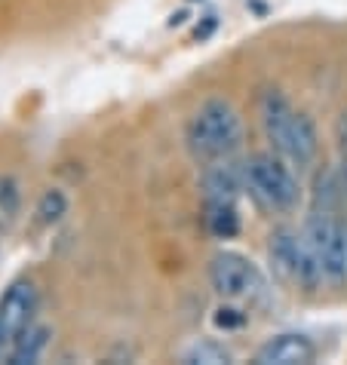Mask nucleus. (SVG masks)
<instances>
[{
  "mask_svg": "<svg viewBox=\"0 0 347 365\" xmlns=\"http://www.w3.org/2000/svg\"><path fill=\"white\" fill-rule=\"evenodd\" d=\"M313 359H316V344L308 334H298V331L273 334L255 353V362L258 365H308Z\"/></svg>",
  "mask_w": 347,
  "mask_h": 365,
  "instance_id": "5",
  "label": "nucleus"
},
{
  "mask_svg": "<svg viewBox=\"0 0 347 365\" xmlns=\"http://www.w3.org/2000/svg\"><path fill=\"white\" fill-rule=\"evenodd\" d=\"M203 190L206 197H231L237 200L240 190H246V178H243V166L231 160H218V163H206L203 172Z\"/></svg>",
  "mask_w": 347,
  "mask_h": 365,
  "instance_id": "9",
  "label": "nucleus"
},
{
  "mask_svg": "<svg viewBox=\"0 0 347 365\" xmlns=\"http://www.w3.org/2000/svg\"><path fill=\"white\" fill-rule=\"evenodd\" d=\"M203 227L209 230V237L216 240H233L240 237V209L237 200L231 197H206L203 200Z\"/></svg>",
  "mask_w": 347,
  "mask_h": 365,
  "instance_id": "8",
  "label": "nucleus"
},
{
  "mask_svg": "<svg viewBox=\"0 0 347 365\" xmlns=\"http://www.w3.org/2000/svg\"><path fill=\"white\" fill-rule=\"evenodd\" d=\"M246 138V126L237 105L224 96L203 98L197 110L188 117L185 126V145L197 163H218V160H231L243 148Z\"/></svg>",
  "mask_w": 347,
  "mask_h": 365,
  "instance_id": "1",
  "label": "nucleus"
},
{
  "mask_svg": "<svg viewBox=\"0 0 347 365\" xmlns=\"http://www.w3.org/2000/svg\"><path fill=\"white\" fill-rule=\"evenodd\" d=\"M71 209V200L62 187H46L44 194L37 197V206H34V221L40 227H56L59 221L68 215Z\"/></svg>",
  "mask_w": 347,
  "mask_h": 365,
  "instance_id": "11",
  "label": "nucleus"
},
{
  "mask_svg": "<svg viewBox=\"0 0 347 365\" xmlns=\"http://www.w3.org/2000/svg\"><path fill=\"white\" fill-rule=\"evenodd\" d=\"M246 190L261 209L289 215L301 206V185L292 172V163L277 150H258L243 163Z\"/></svg>",
  "mask_w": 347,
  "mask_h": 365,
  "instance_id": "2",
  "label": "nucleus"
},
{
  "mask_svg": "<svg viewBox=\"0 0 347 365\" xmlns=\"http://www.w3.org/2000/svg\"><path fill=\"white\" fill-rule=\"evenodd\" d=\"M22 209V185L16 175H0V221H13Z\"/></svg>",
  "mask_w": 347,
  "mask_h": 365,
  "instance_id": "13",
  "label": "nucleus"
},
{
  "mask_svg": "<svg viewBox=\"0 0 347 365\" xmlns=\"http://www.w3.org/2000/svg\"><path fill=\"white\" fill-rule=\"evenodd\" d=\"M277 154L286 157L292 166H298V169L313 166L316 154H320V133H316V123L304 114V110H295V117L289 123V133H286Z\"/></svg>",
  "mask_w": 347,
  "mask_h": 365,
  "instance_id": "6",
  "label": "nucleus"
},
{
  "mask_svg": "<svg viewBox=\"0 0 347 365\" xmlns=\"http://www.w3.org/2000/svg\"><path fill=\"white\" fill-rule=\"evenodd\" d=\"M216 326H218L221 331L243 329V326H246V313L237 310V307H218V310H216Z\"/></svg>",
  "mask_w": 347,
  "mask_h": 365,
  "instance_id": "14",
  "label": "nucleus"
},
{
  "mask_svg": "<svg viewBox=\"0 0 347 365\" xmlns=\"http://www.w3.org/2000/svg\"><path fill=\"white\" fill-rule=\"evenodd\" d=\"M40 307V289L34 279L19 277L6 286L4 298H0V347L9 353L13 341L37 319Z\"/></svg>",
  "mask_w": 347,
  "mask_h": 365,
  "instance_id": "4",
  "label": "nucleus"
},
{
  "mask_svg": "<svg viewBox=\"0 0 347 365\" xmlns=\"http://www.w3.org/2000/svg\"><path fill=\"white\" fill-rule=\"evenodd\" d=\"M344 157H347V154H344Z\"/></svg>",
  "mask_w": 347,
  "mask_h": 365,
  "instance_id": "15",
  "label": "nucleus"
},
{
  "mask_svg": "<svg viewBox=\"0 0 347 365\" xmlns=\"http://www.w3.org/2000/svg\"><path fill=\"white\" fill-rule=\"evenodd\" d=\"M231 359H233L231 350L218 341H197V344H191L185 350V356H181V362H188V365H224Z\"/></svg>",
  "mask_w": 347,
  "mask_h": 365,
  "instance_id": "12",
  "label": "nucleus"
},
{
  "mask_svg": "<svg viewBox=\"0 0 347 365\" xmlns=\"http://www.w3.org/2000/svg\"><path fill=\"white\" fill-rule=\"evenodd\" d=\"M301 249H304V233L292 230V227H277L268 240V261L271 270L277 273L283 282L298 279V261H301Z\"/></svg>",
  "mask_w": 347,
  "mask_h": 365,
  "instance_id": "7",
  "label": "nucleus"
},
{
  "mask_svg": "<svg viewBox=\"0 0 347 365\" xmlns=\"http://www.w3.org/2000/svg\"><path fill=\"white\" fill-rule=\"evenodd\" d=\"M209 286L224 301H252L264 292V273L252 258L224 249L209 261Z\"/></svg>",
  "mask_w": 347,
  "mask_h": 365,
  "instance_id": "3",
  "label": "nucleus"
},
{
  "mask_svg": "<svg viewBox=\"0 0 347 365\" xmlns=\"http://www.w3.org/2000/svg\"><path fill=\"white\" fill-rule=\"evenodd\" d=\"M49 338H53V329L46 322H31L19 338L13 341V347L6 353V362L9 365H31V362H40V356L46 353L49 347Z\"/></svg>",
  "mask_w": 347,
  "mask_h": 365,
  "instance_id": "10",
  "label": "nucleus"
}]
</instances>
